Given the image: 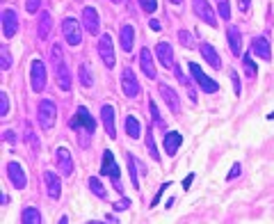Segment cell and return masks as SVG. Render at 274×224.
Here are the masks:
<instances>
[{
  "label": "cell",
  "instance_id": "obj_8",
  "mask_svg": "<svg viewBox=\"0 0 274 224\" xmlns=\"http://www.w3.org/2000/svg\"><path fill=\"white\" fill-rule=\"evenodd\" d=\"M121 89L128 99H135V96H140V91H142L140 82H137V76L132 73V69H128V67L121 71Z\"/></svg>",
  "mask_w": 274,
  "mask_h": 224
},
{
  "label": "cell",
  "instance_id": "obj_14",
  "mask_svg": "<svg viewBox=\"0 0 274 224\" xmlns=\"http://www.w3.org/2000/svg\"><path fill=\"white\" fill-rule=\"evenodd\" d=\"M18 32V16L14 9H3V35L14 37Z\"/></svg>",
  "mask_w": 274,
  "mask_h": 224
},
{
  "label": "cell",
  "instance_id": "obj_2",
  "mask_svg": "<svg viewBox=\"0 0 274 224\" xmlns=\"http://www.w3.org/2000/svg\"><path fill=\"white\" fill-rule=\"evenodd\" d=\"M100 176H110L112 178L114 190L123 192V183H121V172H119L117 163H114V155L110 149L103 151V165H100Z\"/></svg>",
  "mask_w": 274,
  "mask_h": 224
},
{
  "label": "cell",
  "instance_id": "obj_38",
  "mask_svg": "<svg viewBox=\"0 0 274 224\" xmlns=\"http://www.w3.org/2000/svg\"><path fill=\"white\" fill-rule=\"evenodd\" d=\"M9 112V99L5 91H0V117H7Z\"/></svg>",
  "mask_w": 274,
  "mask_h": 224
},
{
  "label": "cell",
  "instance_id": "obj_23",
  "mask_svg": "<svg viewBox=\"0 0 274 224\" xmlns=\"http://www.w3.org/2000/svg\"><path fill=\"white\" fill-rule=\"evenodd\" d=\"M199 50H201V57H203L213 69H219V67H222V59H219L217 50H215L210 44H201V48H199Z\"/></svg>",
  "mask_w": 274,
  "mask_h": 224
},
{
  "label": "cell",
  "instance_id": "obj_49",
  "mask_svg": "<svg viewBox=\"0 0 274 224\" xmlns=\"http://www.w3.org/2000/svg\"><path fill=\"white\" fill-rule=\"evenodd\" d=\"M187 96H190L192 103H196V91H194V87H190V89H187Z\"/></svg>",
  "mask_w": 274,
  "mask_h": 224
},
{
  "label": "cell",
  "instance_id": "obj_18",
  "mask_svg": "<svg viewBox=\"0 0 274 224\" xmlns=\"http://www.w3.org/2000/svg\"><path fill=\"white\" fill-rule=\"evenodd\" d=\"M160 94H162V99L167 101L169 110H172L174 114H178V112H181V101H178V94L172 89V87H169V85H164V82H160Z\"/></svg>",
  "mask_w": 274,
  "mask_h": 224
},
{
  "label": "cell",
  "instance_id": "obj_15",
  "mask_svg": "<svg viewBox=\"0 0 274 224\" xmlns=\"http://www.w3.org/2000/svg\"><path fill=\"white\" fill-rule=\"evenodd\" d=\"M98 12L94 7H85L82 9V25L89 35H98Z\"/></svg>",
  "mask_w": 274,
  "mask_h": 224
},
{
  "label": "cell",
  "instance_id": "obj_42",
  "mask_svg": "<svg viewBox=\"0 0 274 224\" xmlns=\"http://www.w3.org/2000/svg\"><path fill=\"white\" fill-rule=\"evenodd\" d=\"M167 185H169V181H164V183H162V187H160V190H158V192H155V197H153V201H151V206H153V208H155V206H158V201H160V197H162V192H164V190H167Z\"/></svg>",
  "mask_w": 274,
  "mask_h": 224
},
{
  "label": "cell",
  "instance_id": "obj_10",
  "mask_svg": "<svg viewBox=\"0 0 274 224\" xmlns=\"http://www.w3.org/2000/svg\"><path fill=\"white\" fill-rule=\"evenodd\" d=\"M98 55H100V59L105 62V67H110V69L114 67L117 57H114V46H112V37H110V35H100V39H98Z\"/></svg>",
  "mask_w": 274,
  "mask_h": 224
},
{
  "label": "cell",
  "instance_id": "obj_32",
  "mask_svg": "<svg viewBox=\"0 0 274 224\" xmlns=\"http://www.w3.org/2000/svg\"><path fill=\"white\" fill-rule=\"evenodd\" d=\"M242 67H245L247 78H256V64H254V59H251V55H249V53H247L245 57H242Z\"/></svg>",
  "mask_w": 274,
  "mask_h": 224
},
{
  "label": "cell",
  "instance_id": "obj_33",
  "mask_svg": "<svg viewBox=\"0 0 274 224\" xmlns=\"http://www.w3.org/2000/svg\"><path fill=\"white\" fill-rule=\"evenodd\" d=\"M126 158H128V169H130L132 183H135V187H137V185H140V181H137V160H135V155H132V153H128Z\"/></svg>",
  "mask_w": 274,
  "mask_h": 224
},
{
  "label": "cell",
  "instance_id": "obj_45",
  "mask_svg": "<svg viewBox=\"0 0 274 224\" xmlns=\"http://www.w3.org/2000/svg\"><path fill=\"white\" fill-rule=\"evenodd\" d=\"M192 181H194V174H187V176L183 178V190H190Z\"/></svg>",
  "mask_w": 274,
  "mask_h": 224
},
{
  "label": "cell",
  "instance_id": "obj_46",
  "mask_svg": "<svg viewBox=\"0 0 274 224\" xmlns=\"http://www.w3.org/2000/svg\"><path fill=\"white\" fill-rule=\"evenodd\" d=\"M237 5H240V12H249L251 0H237Z\"/></svg>",
  "mask_w": 274,
  "mask_h": 224
},
{
  "label": "cell",
  "instance_id": "obj_6",
  "mask_svg": "<svg viewBox=\"0 0 274 224\" xmlns=\"http://www.w3.org/2000/svg\"><path fill=\"white\" fill-rule=\"evenodd\" d=\"M187 69H190V76L194 78V80H196V85H199L203 91H208V94H215V91L219 89V85H217V82H215V80H210V78L206 76L203 71H201V67H199V64L190 62V64H187Z\"/></svg>",
  "mask_w": 274,
  "mask_h": 224
},
{
  "label": "cell",
  "instance_id": "obj_21",
  "mask_svg": "<svg viewBox=\"0 0 274 224\" xmlns=\"http://www.w3.org/2000/svg\"><path fill=\"white\" fill-rule=\"evenodd\" d=\"M226 41H228V46H231V53L233 55H240L242 53V35H240V30H237L235 25H228Z\"/></svg>",
  "mask_w": 274,
  "mask_h": 224
},
{
  "label": "cell",
  "instance_id": "obj_34",
  "mask_svg": "<svg viewBox=\"0 0 274 224\" xmlns=\"http://www.w3.org/2000/svg\"><path fill=\"white\" fill-rule=\"evenodd\" d=\"M178 41H181L185 48H192V46H194V37H192L187 30H181V32H178Z\"/></svg>",
  "mask_w": 274,
  "mask_h": 224
},
{
  "label": "cell",
  "instance_id": "obj_37",
  "mask_svg": "<svg viewBox=\"0 0 274 224\" xmlns=\"http://www.w3.org/2000/svg\"><path fill=\"white\" fill-rule=\"evenodd\" d=\"M217 12H219V16L228 21V16H231V5H228V0H219V3H217Z\"/></svg>",
  "mask_w": 274,
  "mask_h": 224
},
{
  "label": "cell",
  "instance_id": "obj_25",
  "mask_svg": "<svg viewBox=\"0 0 274 224\" xmlns=\"http://www.w3.org/2000/svg\"><path fill=\"white\" fill-rule=\"evenodd\" d=\"M50 27H53V18H50L48 12H44V14H41V18H39V27H37L39 39H46V37L50 35Z\"/></svg>",
  "mask_w": 274,
  "mask_h": 224
},
{
  "label": "cell",
  "instance_id": "obj_1",
  "mask_svg": "<svg viewBox=\"0 0 274 224\" xmlns=\"http://www.w3.org/2000/svg\"><path fill=\"white\" fill-rule=\"evenodd\" d=\"M50 67L55 71V80H57V87L62 91H68L71 89V73H68V67H66V59H64V53L57 44L50 48Z\"/></svg>",
  "mask_w": 274,
  "mask_h": 224
},
{
  "label": "cell",
  "instance_id": "obj_29",
  "mask_svg": "<svg viewBox=\"0 0 274 224\" xmlns=\"http://www.w3.org/2000/svg\"><path fill=\"white\" fill-rule=\"evenodd\" d=\"M146 149H149V155L158 163L160 160V153H158V146H155V140H153V128H149V133H146Z\"/></svg>",
  "mask_w": 274,
  "mask_h": 224
},
{
  "label": "cell",
  "instance_id": "obj_28",
  "mask_svg": "<svg viewBox=\"0 0 274 224\" xmlns=\"http://www.w3.org/2000/svg\"><path fill=\"white\" fill-rule=\"evenodd\" d=\"M87 183H89V190L94 192L96 197H100V199H105V197H108V192H105L103 183L98 181V176H91V178H87Z\"/></svg>",
  "mask_w": 274,
  "mask_h": 224
},
{
  "label": "cell",
  "instance_id": "obj_41",
  "mask_svg": "<svg viewBox=\"0 0 274 224\" xmlns=\"http://www.w3.org/2000/svg\"><path fill=\"white\" fill-rule=\"evenodd\" d=\"M39 5H41V0H25V12L35 14L37 9H39Z\"/></svg>",
  "mask_w": 274,
  "mask_h": 224
},
{
  "label": "cell",
  "instance_id": "obj_7",
  "mask_svg": "<svg viewBox=\"0 0 274 224\" xmlns=\"http://www.w3.org/2000/svg\"><path fill=\"white\" fill-rule=\"evenodd\" d=\"M62 35L66 39L68 46H78L82 41V30H80V23L76 18H64L62 23Z\"/></svg>",
  "mask_w": 274,
  "mask_h": 224
},
{
  "label": "cell",
  "instance_id": "obj_51",
  "mask_svg": "<svg viewBox=\"0 0 274 224\" xmlns=\"http://www.w3.org/2000/svg\"><path fill=\"white\" fill-rule=\"evenodd\" d=\"M112 3H121V0H112Z\"/></svg>",
  "mask_w": 274,
  "mask_h": 224
},
{
  "label": "cell",
  "instance_id": "obj_50",
  "mask_svg": "<svg viewBox=\"0 0 274 224\" xmlns=\"http://www.w3.org/2000/svg\"><path fill=\"white\" fill-rule=\"evenodd\" d=\"M169 3H174V5H181V3H183V0H169Z\"/></svg>",
  "mask_w": 274,
  "mask_h": 224
},
{
  "label": "cell",
  "instance_id": "obj_31",
  "mask_svg": "<svg viewBox=\"0 0 274 224\" xmlns=\"http://www.w3.org/2000/svg\"><path fill=\"white\" fill-rule=\"evenodd\" d=\"M78 76H80V82H82L85 87H91V85H94V78H91L89 67H87V64H80V67H78Z\"/></svg>",
  "mask_w": 274,
  "mask_h": 224
},
{
  "label": "cell",
  "instance_id": "obj_17",
  "mask_svg": "<svg viewBox=\"0 0 274 224\" xmlns=\"http://www.w3.org/2000/svg\"><path fill=\"white\" fill-rule=\"evenodd\" d=\"M44 183H46V190H48L50 199H57L59 192H62V181L55 172H44Z\"/></svg>",
  "mask_w": 274,
  "mask_h": 224
},
{
  "label": "cell",
  "instance_id": "obj_43",
  "mask_svg": "<svg viewBox=\"0 0 274 224\" xmlns=\"http://www.w3.org/2000/svg\"><path fill=\"white\" fill-rule=\"evenodd\" d=\"M235 176H240V163H235L231 167V172H228V176H226V181H233Z\"/></svg>",
  "mask_w": 274,
  "mask_h": 224
},
{
  "label": "cell",
  "instance_id": "obj_4",
  "mask_svg": "<svg viewBox=\"0 0 274 224\" xmlns=\"http://www.w3.org/2000/svg\"><path fill=\"white\" fill-rule=\"evenodd\" d=\"M46 82H48V73H46V64L41 59H35L30 67V85L32 91H44L46 89Z\"/></svg>",
  "mask_w": 274,
  "mask_h": 224
},
{
  "label": "cell",
  "instance_id": "obj_20",
  "mask_svg": "<svg viewBox=\"0 0 274 224\" xmlns=\"http://www.w3.org/2000/svg\"><path fill=\"white\" fill-rule=\"evenodd\" d=\"M100 121H103V128L110 137H117V131H114V108L112 105H103L100 108Z\"/></svg>",
  "mask_w": 274,
  "mask_h": 224
},
{
  "label": "cell",
  "instance_id": "obj_22",
  "mask_svg": "<svg viewBox=\"0 0 274 224\" xmlns=\"http://www.w3.org/2000/svg\"><path fill=\"white\" fill-rule=\"evenodd\" d=\"M181 142H183V135L181 133H167L164 135V151H167V155H176L178 149H181Z\"/></svg>",
  "mask_w": 274,
  "mask_h": 224
},
{
  "label": "cell",
  "instance_id": "obj_26",
  "mask_svg": "<svg viewBox=\"0 0 274 224\" xmlns=\"http://www.w3.org/2000/svg\"><path fill=\"white\" fill-rule=\"evenodd\" d=\"M132 39H135V30H132V25H123L121 27V48L126 50V53H130L132 50Z\"/></svg>",
  "mask_w": 274,
  "mask_h": 224
},
{
  "label": "cell",
  "instance_id": "obj_48",
  "mask_svg": "<svg viewBox=\"0 0 274 224\" xmlns=\"http://www.w3.org/2000/svg\"><path fill=\"white\" fill-rule=\"evenodd\" d=\"M149 27H151V30H155V32H158L162 25H160V21H155V18H153V21H149Z\"/></svg>",
  "mask_w": 274,
  "mask_h": 224
},
{
  "label": "cell",
  "instance_id": "obj_3",
  "mask_svg": "<svg viewBox=\"0 0 274 224\" xmlns=\"http://www.w3.org/2000/svg\"><path fill=\"white\" fill-rule=\"evenodd\" d=\"M37 119H39V126L44 131H50L55 126V119H57V105L50 99L39 101V108H37Z\"/></svg>",
  "mask_w": 274,
  "mask_h": 224
},
{
  "label": "cell",
  "instance_id": "obj_11",
  "mask_svg": "<svg viewBox=\"0 0 274 224\" xmlns=\"http://www.w3.org/2000/svg\"><path fill=\"white\" fill-rule=\"evenodd\" d=\"M55 163H57V169L62 176H71L73 160H71V151H68L66 146H59V149L55 151Z\"/></svg>",
  "mask_w": 274,
  "mask_h": 224
},
{
  "label": "cell",
  "instance_id": "obj_44",
  "mask_svg": "<svg viewBox=\"0 0 274 224\" xmlns=\"http://www.w3.org/2000/svg\"><path fill=\"white\" fill-rule=\"evenodd\" d=\"M3 140L9 142V144H14V142H16V135H14L12 131H5V133H3Z\"/></svg>",
  "mask_w": 274,
  "mask_h": 224
},
{
  "label": "cell",
  "instance_id": "obj_40",
  "mask_svg": "<svg viewBox=\"0 0 274 224\" xmlns=\"http://www.w3.org/2000/svg\"><path fill=\"white\" fill-rule=\"evenodd\" d=\"M0 57H3V71H9V67H12V57H9V50L7 48H0Z\"/></svg>",
  "mask_w": 274,
  "mask_h": 224
},
{
  "label": "cell",
  "instance_id": "obj_12",
  "mask_svg": "<svg viewBox=\"0 0 274 224\" xmlns=\"http://www.w3.org/2000/svg\"><path fill=\"white\" fill-rule=\"evenodd\" d=\"M155 57L160 59V64L167 69H174L176 67V59H174V50L172 46L167 44V41H160L158 46H155Z\"/></svg>",
  "mask_w": 274,
  "mask_h": 224
},
{
  "label": "cell",
  "instance_id": "obj_19",
  "mask_svg": "<svg viewBox=\"0 0 274 224\" xmlns=\"http://www.w3.org/2000/svg\"><path fill=\"white\" fill-rule=\"evenodd\" d=\"M140 67H142V71H144L146 78L155 80V64H153V55H151L149 48H142L140 50Z\"/></svg>",
  "mask_w": 274,
  "mask_h": 224
},
{
  "label": "cell",
  "instance_id": "obj_39",
  "mask_svg": "<svg viewBox=\"0 0 274 224\" xmlns=\"http://www.w3.org/2000/svg\"><path fill=\"white\" fill-rule=\"evenodd\" d=\"M137 3L142 5V9H144L146 14H153L155 9H158V3H155V0H137Z\"/></svg>",
  "mask_w": 274,
  "mask_h": 224
},
{
  "label": "cell",
  "instance_id": "obj_5",
  "mask_svg": "<svg viewBox=\"0 0 274 224\" xmlns=\"http://www.w3.org/2000/svg\"><path fill=\"white\" fill-rule=\"evenodd\" d=\"M71 128L73 131H85V133H94L96 131V119L89 114V110L85 108V105H80V108L76 110V117L71 119Z\"/></svg>",
  "mask_w": 274,
  "mask_h": 224
},
{
  "label": "cell",
  "instance_id": "obj_9",
  "mask_svg": "<svg viewBox=\"0 0 274 224\" xmlns=\"http://www.w3.org/2000/svg\"><path fill=\"white\" fill-rule=\"evenodd\" d=\"M192 9H194V14L203 23H208L210 27H217V16H215V12H213L208 0H192Z\"/></svg>",
  "mask_w": 274,
  "mask_h": 224
},
{
  "label": "cell",
  "instance_id": "obj_16",
  "mask_svg": "<svg viewBox=\"0 0 274 224\" xmlns=\"http://www.w3.org/2000/svg\"><path fill=\"white\" fill-rule=\"evenodd\" d=\"M251 53L258 55V57L265 59V62L272 59V48H269V41L265 39V37H256V39L251 41Z\"/></svg>",
  "mask_w": 274,
  "mask_h": 224
},
{
  "label": "cell",
  "instance_id": "obj_13",
  "mask_svg": "<svg viewBox=\"0 0 274 224\" xmlns=\"http://www.w3.org/2000/svg\"><path fill=\"white\" fill-rule=\"evenodd\" d=\"M7 176H9V181H12V185L16 187V190H23V187H25V172H23V167L18 163H9L7 165Z\"/></svg>",
  "mask_w": 274,
  "mask_h": 224
},
{
  "label": "cell",
  "instance_id": "obj_36",
  "mask_svg": "<svg viewBox=\"0 0 274 224\" xmlns=\"http://www.w3.org/2000/svg\"><path fill=\"white\" fill-rule=\"evenodd\" d=\"M228 78H231V82H233V94H235V96H240V94H242L240 78H237V73L233 71V69H228Z\"/></svg>",
  "mask_w": 274,
  "mask_h": 224
},
{
  "label": "cell",
  "instance_id": "obj_35",
  "mask_svg": "<svg viewBox=\"0 0 274 224\" xmlns=\"http://www.w3.org/2000/svg\"><path fill=\"white\" fill-rule=\"evenodd\" d=\"M25 140L30 142V146H32V151H39V140H37V135L32 133V128H30V123L25 126Z\"/></svg>",
  "mask_w": 274,
  "mask_h": 224
},
{
  "label": "cell",
  "instance_id": "obj_30",
  "mask_svg": "<svg viewBox=\"0 0 274 224\" xmlns=\"http://www.w3.org/2000/svg\"><path fill=\"white\" fill-rule=\"evenodd\" d=\"M149 112H151V119H153V126L155 128H164V121H162V117H160V110L155 108L153 99H149Z\"/></svg>",
  "mask_w": 274,
  "mask_h": 224
},
{
  "label": "cell",
  "instance_id": "obj_47",
  "mask_svg": "<svg viewBox=\"0 0 274 224\" xmlns=\"http://www.w3.org/2000/svg\"><path fill=\"white\" fill-rule=\"evenodd\" d=\"M128 208V201H117L114 204V210H126Z\"/></svg>",
  "mask_w": 274,
  "mask_h": 224
},
{
  "label": "cell",
  "instance_id": "obj_27",
  "mask_svg": "<svg viewBox=\"0 0 274 224\" xmlns=\"http://www.w3.org/2000/svg\"><path fill=\"white\" fill-rule=\"evenodd\" d=\"M21 222H23V224H39V222H41V213H39L37 208H23Z\"/></svg>",
  "mask_w": 274,
  "mask_h": 224
},
{
  "label": "cell",
  "instance_id": "obj_24",
  "mask_svg": "<svg viewBox=\"0 0 274 224\" xmlns=\"http://www.w3.org/2000/svg\"><path fill=\"white\" fill-rule=\"evenodd\" d=\"M126 133H128V137H132V140H137V137L142 135V123L135 114H128L126 117Z\"/></svg>",
  "mask_w": 274,
  "mask_h": 224
}]
</instances>
